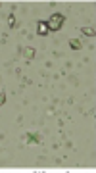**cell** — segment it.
<instances>
[{
  "mask_svg": "<svg viewBox=\"0 0 96 173\" xmlns=\"http://www.w3.org/2000/svg\"><path fill=\"white\" fill-rule=\"evenodd\" d=\"M6 102V92H0V106Z\"/></svg>",
  "mask_w": 96,
  "mask_h": 173,
  "instance_id": "obj_8",
  "label": "cell"
},
{
  "mask_svg": "<svg viewBox=\"0 0 96 173\" xmlns=\"http://www.w3.org/2000/svg\"><path fill=\"white\" fill-rule=\"evenodd\" d=\"M63 21H66V18H63L62 14H54V15H52V18L46 21V25H48V31H58V29H62Z\"/></svg>",
  "mask_w": 96,
  "mask_h": 173,
  "instance_id": "obj_1",
  "label": "cell"
},
{
  "mask_svg": "<svg viewBox=\"0 0 96 173\" xmlns=\"http://www.w3.org/2000/svg\"><path fill=\"white\" fill-rule=\"evenodd\" d=\"M27 140H29V143H35V144L42 143V139L39 137V135H33V133H27Z\"/></svg>",
  "mask_w": 96,
  "mask_h": 173,
  "instance_id": "obj_3",
  "label": "cell"
},
{
  "mask_svg": "<svg viewBox=\"0 0 96 173\" xmlns=\"http://www.w3.org/2000/svg\"><path fill=\"white\" fill-rule=\"evenodd\" d=\"M81 31H83L85 35H88V37H94V35H96V29H94V27H83Z\"/></svg>",
  "mask_w": 96,
  "mask_h": 173,
  "instance_id": "obj_5",
  "label": "cell"
},
{
  "mask_svg": "<svg viewBox=\"0 0 96 173\" xmlns=\"http://www.w3.org/2000/svg\"><path fill=\"white\" fill-rule=\"evenodd\" d=\"M69 46H71L73 50H79L83 44H81V40H77V39H71V40H69Z\"/></svg>",
  "mask_w": 96,
  "mask_h": 173,
  "instance_id": "obj_4",
  "label": "cell"
},
{
  "mask_svg": "<svg viewBox=\"0 0 96 173\" xmlns=\"http://www.w3.org/2000/svg\"><path fill=\"white\" fill-rule=\"evenodd\" d=\"M33 56H35V48H25V58H29V60H31Z\"/></svg>",
  "mask_w": 96,
  "mask_h": 173,
  "instance_id": "obj_6",
  "label": "cell"
},
{
  "mask_svg": "<svg viewBox=\"0 0 96 173\" xmlns=\"http://www.w3.org/2000/svg\"><path fill=\"white\" fill-rule=\"evenodd\" d=\"M8 23H10V27H15V15L14 14L8 15Z\"/></svg>",
  "mask_w": 96,
  "mask_h": 173,
  "instance_id": "obj_7",
  "label": "cell"
},
{
  "mask_svg": "<svg viewBox=\"0 0 96 173\" xmlns=\"http://www.w3.org/2000/svg\"><path fill=\"white\" fill-rule=\"evenodd\" d=\"M37 33L39 35H48V25H46V21H39V25H37Z\"/></svg>",
  "mask_w": 96,
  "mask_h": 173,
  "instance_id": "obj_2",
  "label": "cell"
}]
</instances>
